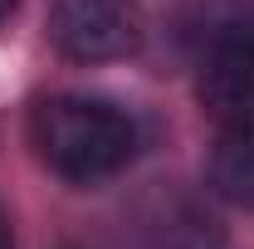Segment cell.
I'll list each match as a JSON object with an SVG mask.
<instances>
[{
	"label": "cell",
	"instance_id": "6da1fadb",
	"mask_svg": "<svg viewBox=\"0 0 254 249\" xmlns=\"http://www.w3.org/2000/svg\"><path fill=\"white\" fill-rule=\"evenodd\" d=\"M30 137L39 156L49 161V171H59L64 181H78V186L118 176L137 152V127L123 108L73 93L34 103Z\"/></svg>",
	"mask_w": 254,
	"mask_h": 249
},
{
	"label": "cell",
	"instance_id": "7a4b0ae2",
	"mask_svg": "<svg viewBox=\"0 0 254 249\" xmlns=\"http://www.w3.org/2000/svg\"><path fill=\"white\" fill-rule=\"evenodd\" d=\"M200 103L220 127H254V5H230L210 20L200 54Z\"/></svg>",
	"mask_w": 254,
	"mask_h": 249
},
{
	"label": "cell",
	"instance_id": "3957f363",
	"mask_svg": "<svg viewBox=\"0 0 254 249\" xmlns=\"http://www.w3.org/2000/svg\"><path fill=\"white\" fill-rule=\"evenodd\" d=\"M49 39L78 63H108L137 49L132 0H49Z\"/></svg>",
	"mask_w": 254,
	"mask_h": 249
},
{
	"label": "cell",
	"instance_id": "277c9868",
	"mask_svg": "<svg viewBox=\"0 0 254 249\" xmlns=\"http://www.w3.org/2000/svg\"><path fill=\"white\" fill-rule=\"evenodd\" d=\"M210 186L230 205L254 210V127H220V142L210 156Z\"/></svg>",
	"mask_w": 254,
	"mask_h": 249
},
{
	"label": "cell",
	"instance_id": "5b68a950",
	"mask_svg": "<svg viewBox=\"0 0 254 249\" xmlns=\"http://www.w3.org/2000/svg\"><path fill=\"white\" fill-rule=\"evenodd\" d=\"M157 245L161 249H220V225L195 210L190 200H176L166 220L157 225Z\"/></svg>",
	"mask_w": 254,
	"mask_h": 249
},
{
	"label": "cell",
	"instance_id": "8992f818",
	"mask_svg": "<svg viewBox=\"0 0 254 249\" xmlns=\"http://www.w3.org/2000/svg\"><path fill=\"white\" fill-rule=\"evenodd\" d=\"M0 249H15V235H10V220L0 215Z\"/></svg>",
	"mask_w": 254,
	"mask_h": 249
},
{
	"label": "cell",
	"instance_id": "52a82bcc",
	"mask_svg": "<svg viewBox=\"0 0 254 249\" xmlns=\"http://www.w3.org/2000/svg\"><path fill=\"white\" fill-rule=\"evenodd\" d=\"M10 10H15V0H0V20H5V15H10Z\"/></svg>",
	"mask_w": 254,
	"mask_h": 249
}]
</instances>
